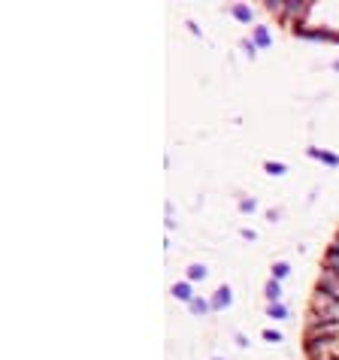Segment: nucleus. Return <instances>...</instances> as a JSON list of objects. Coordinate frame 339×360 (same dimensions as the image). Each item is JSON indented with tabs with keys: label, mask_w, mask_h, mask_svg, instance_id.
Returning <instances> with one entry per match:
<instances>
[{
	"label": "nucleus",
	"mask_w": 339,
	"mask_h": 360,
	"mask_svg": "<svg viewBox=\"0 0 339 360\" xmlns=\"http://www.w3.org/2000/svg\"><path fill=\"white\" fill-rule=\"evenodd\" d=\"M309 360H339V336H321L306 342Z\"/></svg>",
	"instance_id": "1"
},
{
	"label": "nucleus",
	"mask_w": 339,
	"mask_h": 360,
	"mask_svg": "<svg viewBox=\"0 0 339 360\" xmlns=\"http://www.w3.org/2000/svg\"><path fill=\"white\" fill-rule=\"evenodd\" d=\"M312 318H321V321H339V300L324 294V291H318L312 297Z\"/></svg>",
	"instance_id": "2"
},
{
	"label": "nucleus",
	"mask_w": 339,
	"mask_h": 360,
	"mask_svg": "<svg viewBox=\"0 0 339 360\" xmlns=\"http://www.w3.org/2000/svg\"><path fill=\"white\" fill-rule=\"evenodd\" d=\"M318 291H324V294L339 300V276H333V273L324 269V276H321V282H318Z\"/></svg>",
	"instance_id": "3"
},
{
	"label": "nucleus",
	"mask_w": 339,
	"mask_h": 360,
	"mask_svg": "<svg viewBox=\"0 0 339 360\" xmlns=\"http://www.w3.org/2000/svg\"><path fill=\"white\" fill-rule=\"evenodd\" d=\"M173 294L179 297V300H188V303H191V287H188V282H179V284L173 287Z\"/></svg>",
	"instance_id": "4"
},
{
	"label": "nucleus",
	"mask_w": 339,
	"mask_h": 360,
	"mask_svg": "<svg viewBox=\"0 0 339 360\" xmlns=\"http://www.w3.org/2000/svg\"><path fill=\"white\" fill-rule=\"evenodd\" d=\"M303 12H306V6H303V3H294V0L285 3V15H303Z\"/></svg>",
	"instance_id": "5"
},
{
	"label": "nucleus",
	"mask_w": 339,
	"mask_h": 360,
	"mask_svg": "<svg viewBox=\"0 0 339 360\" xmlns=\"http://www.w3.org/2000/svg\"><path fill=\"white\" fill-rule=\"evenodd\" d=\"M230 303V291H227V287H221V291L215 294V300H212V306H227Z\"/></svg>",
	"instance_id": "6"
},
{
	"label": "nucleus",
	"mask_w": 339,
	"mask_h": 360,
	"mask_svg": "<svg viewBox=\"0 0 339 360\" xmlns=\"http://www.w3.org/2000/svg\"><path fill=\"white\" fill-rule=\"evenodd\" d=\"M327 273H333V276H339V255H327Z\"/></svg>",
	"instance_id": "7"
},
{
	"label": "nucleus",
	"mask_w": 339,
	"mask_h": 360,
	"mask_svg": "<svg viewBox=\"0 0 339 360\" xmlns=\"http://www.w3.org/2000/svg\"><path fill=\"white\" fill-rule=\"evenodd\" d=\"M255 43H258V46H266V43H270V33H266V27H258V30H255Z\"/></svg>",
	"instance_id": "8"
},
{
	"label": "nucleus",
	"mask_w": 339,
	"mask_h": 360,
	"mask_svg": "<svg viewBox=\"0 0 339 360\" xmlns=\"http://www.w3.org/2000/svg\"><path fill=\"white\" fill-rule=\"evenodd\" d=\"M266 297H270L273 303L282 297V291H279V282H270V284H266Z\"/></svg>",
	"instance_id": "9"
},
{
	"label": "nucleus",
	"mask_w": 339,
	"mask_h": 360,
	"mask_svg": "<svg viewBox=\"0 0 339 360\" xmlns=\"http://www.w3.org/2000/svg\"><path fill=\"white\" fill-rule=\"evenodd\" d=\"M209 309V303L206 300H191V312H197V315H203Z\"/></svg>",
	"instance_id": "10"
},
{
	"label": "nucleus",
	"mask_w": 339,
	"mask_h": 360,
	"mask_svg": "<svg viewBox=\"0 0 339 360\" xmlns=\"http://www.w3.org/2000/svg\"><path fill=\"white\" fill-rule=\"evenodd\" d=\"M234 15H236L239 22H248V19H252V9H245V6H234Z\"/></svg>",
	"instance_id": "11"
},
{
	"label": "nucleus",
	"mask_w": 339,
	"mask_h": 360,
	"mask_svg": "<svg viewBox=\"0 0 339 360\" xmlns=\"http://www.w3.org/2000/svg\"><path fill=\"white\" fill-rule=\"evenodd\" d=\"M203 276H206L203 266H191V269H188V279H191V282H194V279H203Z\"/></svg>",
	"instance_id": "12"
},
{
	"label": "nucleus",
	"mask_w": 339,
	"mask_h": 360,
	"mask_svg": "<svg viewBox=\"0 0 339 360\" xmlns=\"http://www.w3.org/2000/svg\"><path fill=\"white\" fill-rule=\"evenodd\" d=\"M273 273H276V279H285V276H288V263H276Z\"/></svg>",
	"instance_id": "13"
},
{
	"label": "nucleus",
	"mask_w": 339,
	"mask_h": 360,
	"mask_svg": "<svg viewBox=\"0 0 339 360\" xmlns=\"http://www.w3.org/2000/svg\"><path fill=\"white\" fill-rule=\"evenodd\" d=\"M266 6H270V12H285V0H270Z\"/></svg>",
	"instance_id": "14"
},
{
	"label": "nucleus",
	"mask_w": 339,
	"mask_h": 360,
	"mask_svg": "<svg viewBox=\"0 0 339 360\" xmlns=\"http://www.w3.org/2000/svg\"><path fill=\"white\" fill-rule=\"evenodd\" d=\"M327 255H339V236H336V239H333V245L327 248Z\"/></svg>",
	"instance_id": "15"
},
{
	"label": "nucleus",
	"mask_w": 339,
	"mask_h": 360,
	"mask_svg": "<svg viewBox=\"0 0 339 360\" xmlns=\"http://www.w3.org/2000/svg\"><path fill=\"white\" fill-rule=\"evenodd\" d=\"M270 312H273V315H276V318H282V315H285V309H282V306H279V303H276V306H273V309H270Z\"/></svg>",
	"instance_id": "16"
},
{
	"label": "nucleus",
	"mask_w": 339,
	"mask_h": 360,
	"mask_svg": "<svg viewBox=\"0 0 339 360\" xmlns=\"http://www.w3.org/2000/svg\"><path fill=\"white\" fill-rule=\"evenodd\" d=\"M266 170H270V173H282L285 167H282V164H266Z\"/></svg>",
	"instance_id": "17"
}]
</instances>
